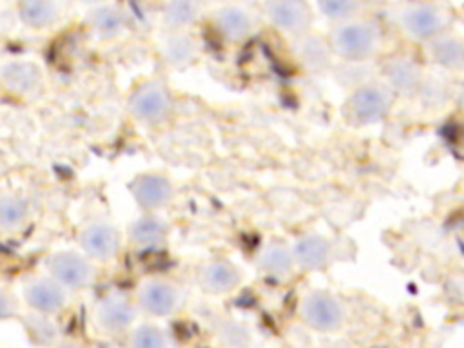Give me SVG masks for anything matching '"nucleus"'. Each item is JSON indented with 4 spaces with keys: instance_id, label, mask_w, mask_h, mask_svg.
<instances>
[{
    "instance_id": "nucleus-1",
    "label": "nucleus",
    "mask_w": 464,
    "mask_h": 348,
    "mask_svg": "<svg viewBox=\"0 0 464 348\" xmlns=\"http://www.w3.org/2000/svg\"><path fill=\"white\" fill-rule=\"evenodd\" d=\"M381 18L402 40L422 45L453 27L455 11L446 0H390Z\"/></svg>"
},
{
    "instance_id": "nucleus-2",
    "label": "nucleus",
    "mask_w": 464,
    "mask_h": 348,
    "mask_svg": "<svg viewBox=\"0 0 464 348\" xmlns=\"http://www.w3.org/2000/svg\"><path fill=\"white\" fill-rule=\"evenodd\" d=\"M384 27L381 14L368 11L334 24H328L326 40L337 60H375L384 45Z\"/></svg>"
},
{
    "instance_id": "nucleus-3",
    "label": "nucleus",
    "mask_w": 464,
    "mask_h": 348,
    "mask_svg": "<svg viewBox=\"0 0 464 348\" xmlns=\"http://www.w3.org/2000/svg\"><path fill=\"white\" fill-rule=\"evenodd\" d=\"M395 98L393 91L377 76L348 91L341 112L352 127L377 125L390 116Z\"/></svg>"
},
{
    "instance_id": "nucleus-4",
    "label": "nucleus",
    "mask_w": 464,
    "mask_h": 348,
    "mask_svg": "<svg viewBox=\"0 0 464 348\" xmlns=\"http://www.w3.org/2000/svg\"><path fill=\"white\" fill-rule=\"evenodd\" d=\"M207 18L214 33L227 44H243L263 25L257 2L254 0H218L207 11Z\"/></svg>"
},
{
    "instance_id": "nucleus-5",
    "label": "nucleus",
    "mask_w": 464,
    "mask_h": 348,
    "mask_svg": "<svg viewBox=\"0 0 464 348\" xmlns=\"http://www.w3.org/2000/svg\"><path fill=\"white\" fill-rule=\"evenodd\" d=\"M297 317L312 332L334 334L339 332L346 319V304L330 290L310 288L297 301Z\"/></svg>"
},
{
    "instance_id": "nucleus-6",
    "label": "nucleus",
    "mask_w": 464,
    "mask_h": 348,
    "mask_svg": "<svg viewBox=\"0 0 464 348\" xmlns=\"http://www.w3.org/2000/svg\"><path fill=\"white\" fill-rule=\"evenodd\" d=\"M257 7L263 24L285 38L312 29L317 14L310 0H257Z\"/></svg>"
},
{
    "instance_id": "nucleus-7",
    "label": "nucleus",
    "mask_w": 464,
    "mask_h": 348,
    "mask_svg": "<svg viewBox=\"0 0 464 348\" xmlns=\"http://www.w3.org/2000/svg\"><path fill=\"white\" fill-rule=\"evenodd\" d=\"M130 116L143 125H160L174 111V98L163 80H145L134 87L129 96Z\"/></svg>"
},
{
    "instance_id": "nucleus-8",
    "label": "nucleus",
    "mask_w": 464,
    "mask_h": 348,
    "mask_svg": "<svg viewBox=\"0 0 464 348\" xmlns=\"http://www.w3.org/2000/svg\"><path fill=\"white\" fill-rule=\"evenodd\" d=\"M134 303L149 317H169L183 306V290L167 277H147L138 285Z\"/></svg>"
},
{
    "instance_id": "nucleus-9",
    "label": "nucleus",
    "mask_w": 464,
    "mask_h": 348,
    "mask_svg": "<svg viewBox=\"0 0 464 348\" xmlns=\"http://www.w3.org/2000/svg\"><path fill=\"white\" fill-rule=\"evenodd\" d=\"M138 306L121 290L105 292L92 308V321L98 330L109 335L127 334L136 323Z\"/></svg>"
},
{
    "instance_id": "nucleus-10",
    "label": "nucleus",
    "mask_w": 464,
    "mask_h": 348,
    "mask_svg": "<svg viewBox=\"0 0 464 348\" xmlns=\"http://www.w3.org/2000/svg\"><path fill=\"white\" fill-rule=\"evenodd\" d=\"M47 272L67 292H78L91 286L96 279V268L91 257L76 250H58L47 259Z\"/></svg>"
},
{
    "instance_id": "nucleus-11",
    "label": "nucleus",
    "mask_w": 464,
    "mask_h": 348,
    "mask_svg": "<svg viewBox=\"0 0 464 348\" xmlns=\"http://www.w3.org/2000/svg\"><path fill=\"white\" fill-rule=\"evenodd\" d=\"M288 40V49L295 63L308 74H324L330 72L335 56L330 49V44L326 40L324 33L315 31L314 27L286 38Z\"/></svg>"
},
{
    "instance_id": "nucleus-12",
    "label": "nucleus",
    "mask_w": 464,
    "mask_h": 348,
    "mask_svg": "<svg viewBox=\"0 0 464 348\" xmlns=\"http://www.w3.org/2000/svg\"><path fill=\"white\" fill-rule=\"evenodd\" d=\"M377 76L393 91L395 96L413 98L422 85L424 69L410 54H392L386 56L377 65Z\"/></svg>"
},
{
    "instance_id": "nucleus-13",
    "label": "nucleus",
    "mask_w": 464,
    "mask_h": 348,
    "mask_svg": "<svg viewBox=\"0 0 464 348\" xmlns=\"http://www.w3.org/2000/svg\"><path fill=\"white\" fill-rule=\"evenodd\" d=\"M295 268L301 272H319L335 259V245L321 232H304L290 243Z\"/></svg>"
},
{
    "instance_id": "nucleus-14",
    "label": "nucleus",
    "mask_w": 464,
    "mask_h": 348,
    "mask_svg": "<svg viewBox=\"0 0 464 348\" xmlns=\"http://www.w3.org/2000/svg\"><path fill=\"white\" fill-rule=\"evenodd\" d=\"M82 252L94 261H111L121 248V234L109 219H92L78 234Z\"/></svg>"
},
{
    "instance_id": "nucleus-15",
    "label": "nucleus",
    "mask_w": 464,
    "mask_h": 348,
    "mask_svg": "<svg viewBox=\"0 0 464 348\" xmlns=\"http://www.w3.org/2000/svg\"><path fill=\"white\" fill-rule=\"evenodd\" d=\"M196 279L205 294L228 295L237 290L243 281V274L234 261L227 257H216L205 261L198 268Z\"/></svg>"
},
{
    "instance_id": "nucleus-16",
    "label": "nucleus",
    "mask_w": 464,
    "mask_h": 348,
    "mask_svg": "<svg viewBox=\"0 0 464 348\" xmlns=\"http://www.w3.org/2000/svg\"><path fill=\"white\" fill-rule=\"evenodd\" d=\"M130 194L143 212H158L174 198L170 179L161 172H143L130 181Z\"/></svg>"
},
{
    "instance_id": "nucleus-17",
    "label": "nucleus",
    "mask_w": 464,
    "mask_h": 348,
    "mask_svg": "<svg viewBox=\"0 0 464 348\" xmlns=\"http://www.w3.org/2000/svg\"><path fill=\"white\" fill-rule=\"evenodd\" d=\"M422 54L430 63L442 71H464V36L453 27L433 36L420 45Z\"/></svg>"
},
{
    "instance_id": "nucleus-18",
    "label": "nucleus",
    "mask_w": 464,
    "mask_h": 348,
    "mask_svg": "<svg viewBox=\"0 0 464 348\" xmlns=\"http://www.w3.org/2000/svg\"><path fill=\"white\" fill-rule=\"evenodd\" d=\"M83 24L87 31L98 40L120 38L129 27L127 11L114 0L87 7Z\"/></svg>"
},
{
    "instance_id": "nucleus-19",
    "label": "nucleus",
    "mask_w": 464,
    "mask_h": 348,
    "mask_svg": "<svg viewBox=\"0 0 464 348\" xmlns=\"http://www.w3.org/2000/svg\"><path fill=\"white\" fill-rule=\"evenodd\" d=\"M254 263L257 270L270 281H288L295 268L290 243H285L281 239H270L259 246V250L254 256Z\"/></svg>"
},
{
    "instance_id": "nucleus-20",
    "label": "nucleus",
    "mask_w": 464,
    "mask_h": 348,
    "mask_svg": "<svg viewBox=\"0 0 464 348\" xmlns=\"http://www.w3.org/2000/svg\"><path fill=\"white\" fill-rule=\"evenodd\" d=\"M207 11L205 0H161L158 20L163 31H192L207 16Z\"/></svg>"
},
{
    "instance_id": "nucleus-21",
    "label": "nucleus",
    "mask_w": 464,
    "mask_h": 348,
    "mask_svg": "<svg viewBox=\"0 0 464 348\" xmlns=\"http://www.w3.org/2000/svg\"><path fill=\"white\" fill-rule=\"evenodd\" d=\"M24 299L33 312L54 315L67 304V290L51 276L31 279L24 286Z\"/></svg>"
},
{
    "instance_id": "nucleus-22",
    "label": "nucleus",
    "mask_w": 464,
    "mask_h": 348,
    "mask_svg": "<svg viewBox=\"0 0 464 348\" xmlns=\"http://www.w3.org/2000/svg\"><path fill=\"white\" fill-rule=\"evenodd\" d=\"M158 51L169 67L187 69L199 58V42L192 31H163Z\"/></svg>"
},
{
    "instance_id": "nucleus-23",
    "label": "nucleus",
    "mask_w": 464,
    "mask_h": 348,
    "mask_svg": "<svg viewBox=\"0 0 464 348\" xmlns=\"http://www.w3.org/2000/svg\"><path fill=\"white\" fill-rule=\"evenodd\" d=\"M42 71L34 62L11 60L0 69V85L14 96H31L42 87Z\"/></svg>"
},
{
    "instance_id": "nucleus-24",
    "label": "nucleus",
    "mask_w": 464,
    "mask_h": 348,
    "mask_svg": "<svg viewBox=\"0 0 464 348\" xmlns=\"http://www.w3.org/2000/svg\"><path fill=\"white\" fill-rule=\"evenodd\" d=\"M169 223L158 212H145L129 223L127 236L138 250H156L169 239Z\"/></svg>"
},
{
    "instance_id": "nucleus-25",
    "label": "nucleus",
    "mask_w": 464,
    "mask_h": 348,
    "mask_svg": "<svg viewBox=\"0 0 464 348\" xmlns=\"http://www.w3.org/2000/svg\"><path fill=\"white\" fill-rule=\"evenodd\" d=\"M20 22L34 31L56 25L63 16V0H16Z\"/></svg>"
},
{
    "instance_id": "nucleus-26",
    "label": "nucleus",
    "mask_w": 464,
    "mask_h": 348,
    "mask_svg": "<svg viewBox=\"0 0 464 348\" xmlns=\"http://www.w3.org/2000/svg\"><path fill=\"white\" fill-rule=\"evenodd\" d=\"M334 80L352 91L353 87L377 78V63L373 60H362V62H352V60H339L334 62L330 69Z\"/></svg>"
},
{
    "instance_id": "nucleus-27",
    "label": "nucleus",
    "mask_w": 464,
    "mask_h": 348,
    "mask_svg": "<svg viewBox=\"0 0 464 348\" xmlns=\"http://www.w3.org/2000/svg\"><path fill=\"white\" fill-rule=\"evenodd\" d=\"M29 218V201L20 194L0 196V232H16Z\"/></svg>"
},
{
    "instance_id": "nucleus-28",
    "label": "nucleus",
    "mask_w": 464,
    "mask_h": 348,
    "mask_svg": "<svg viewBox=\"0 0 464 348\" xmlns=\"http://www.w3.org/2000/svg\"><path fill=\"white\" fill-rule=\"evenodd\" d=\"M314 9L328 24L372 11L370 0H314Z\"/></svg>"
},
{
    "instance_id": "nucleus-29",
    "label": "nucleus",
    "mask_w": 464,
    "mask_h": 348,
    "mask_svg": "<svg viewBox=\"0 0 464 348\" xmlns=\"http://www.w3.org/2000/svg\"><path fill=\"white\" fill-rule=\"evenodd\" d=\"M127 334H129L127 343L129 346H134V348H165L170 344L167 332L154 323L132 324V328Z\"/></svg>"
},
{
    "instance_id": "nucleus-30",
    "label": "nucleus",
    "mask_w": 464,
    "mask_h": 348,
    "mask_svg": "<svg viewBox=\"0 0 464 348\" xmlns=\"http://www.w3.org/2000/svg\"><path fill=\"white\" fill-rule=\"evenodd\" d=\"M24 324L27 335L38 344H51L58 335V326L47 314L31 312L29 315H25Z\"/></svg>"
},
{
    "instance_id": "nucleus-31",
    "label": "nucleus",
    "mask_w": 464,
    "mask_h": 348,
    "mask_svg": "<svg viewBox=\"0 0 464 348\" xmlns=\"http://www.w3.org/2000/svg\"><path fill=\"white\" fill-rule=\"evenodd\" d=\"M415 98H419L422 102V105L435 109V107L444 105L448 100H451L453 98V91L450 89V85L442 78L424 76L422 85L417 91Z\"/></svg>"
},
{
    "instance_id": "nucleus-32",
    "label": "nucleus",
    "mask_w": 464,
    "mask_h": 348,
    "mask_svg": "<svg viewBox=\"0 0 464 348\" xmlns=\"http://www.w3.org/2000/svg\"><path fill=\"white\" fill-rule=\"evenodd\" d=\"M218 337L223 344H230V346H245L250 343L248 330L236 321L221 323V326L218 328Z\"/></svg>"
},
{
    "instance_id": "nucleus-33",
    "label": "nucleus",
    "mask_w": 464,
    "mask_h": 348,
    "mask_svg": "<svg viewBox=\"0 0 464 348\" xmlns=\"http://www.w3.org/2000/svg\"><path fill=\"white\" fill-rule=\"evenodd\" d=\"M14 312H16V306L13 297L4 288H0V319H7L14 315Z\"/></svg>"
},
{
    "instance_id": "nucleus-34",
    "label": "nucleus",
    "mask_w": 464,
    "mask_h": 348,
    "mask_svg": "<svg viewBox=\"0 0 464 348\" xmlns=\"http://www.w3.org/2000/svg\"><path fill=\"white\" fill-rule=\"evenodd\" d=\"M453 102H455L457 107L464 112V78L460 80V83H459L457 89L453 91Z\"/></svg>"
},
{
    "instance_id": "nucleus-35",
    "label": "nucleus",
    "mask_w": 464,
    "mask_h": 348,
    "mask_svg": "<svg viewBox=\"0 0 464 348\" xmlns=\"http://www.w3.org/2000/svg\"><path fill=\"white\" fill-rule=\"evenodd\" d=\"M78 5H83V7H92V5H98V4H103V2H109V0H71Z\"/></svg>"
}]
</instances>
